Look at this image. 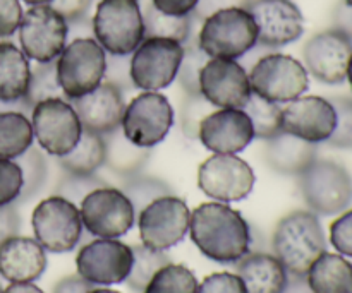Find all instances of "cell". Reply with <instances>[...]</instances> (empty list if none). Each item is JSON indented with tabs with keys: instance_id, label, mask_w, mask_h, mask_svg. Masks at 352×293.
<instances>
[{
	"instance_id": "cell-25",
	"label": "cell",
	"mask_w": 352,
	"mask_h": 293,
	"mask_svg": "<svg viewBox=\"0 0 352 293\" xmlns=\"http://www.w3.org/2000/svg\"><path fill=\"white\" fill-rule=\"evenodd\" d=\"M236 271L246 287V293H284L287 287V270L274 254H246L236 263Z\"/></svg>"
},
{
	"instance_id": "cell-48",
	"label": "cell",
	"mask_w": 352,
	"mask_h": 293,
	"mask_svg": "<svg viewBox=\"0 0 352 293\" xmlns=\"http://www.w3.org/2000/svg\"><path fill=\"white\" fill-rule=\"evenodd\" d=\"M21 230V216L16 204L0 206V246Z\"/></svg>"
},
{
	"instance_id": "cell-49",
	"label": "cell",
	"mask_w": 352,
	"mask_h": 293,
	"mask_svg": "<svg viewBox=\"0 0 352 293\" xmlns=\"http://www.w3.org/2000/svg\"><path fill=\"white\" fill-rule=\"evenodd\" d=\"M160 12L168 16H191L199 0H150Z\"/></svg>"
},
{
	"instance_id": "cell-53",
	"label": "cell",
	"mask_w": 352,
	"mask_h": 293,
	"mask_svg": "<svg viewBox=\"0 0 352 293\" xmlns=\"http://www.w3.org/2000/svg\"><path fill=\"white\" fill-rule=\"evenodd\" d=\"M284 293H313L309 288L306 277H296V274H289L287 287H285Z\"/></svg>"
},
{
	"instance_id": "cell-11",
	"label": "cell",
	"mask_w": 352,
	"mask_h": 293,
	"mask_svg": "<svg viewBox=\"0 0 352 293\" xmlns=\"http://www.w3.org/2000/svg\"><path fill=\"white\" fill-rule=\"evenodd\" d=\"M174 126V108L165 95L143 91L134 96L124 110L120 130L140 148H155L167 137Z\"/></svg>"
},
{
	"instance_id": "cell-12",
	"label": "cell",
	"mask_w": 352,
	"mask_h": 293,
	"mask_svg": "<svg viewBox=\"0 0 352 293\" xmlns=\"http://www.w3.org/2000/svg\"><path fill=\"white\" fill-rule=\"evenodd\" d=\"M191 211L184 199L170 194L155 199L136 216L141 244L155 250H168L189 232Z\"/></svg>"
},
{
	"instance_id": "cell-9",
	"label": "cell",
	"mask_w": 352,
	"mask_h": 293,
	"mask_svg": "<svg viewBox=\"0 0 352 293\" xmlns=\"http://www.w3.org/2000/svg\"><path fill=\"white\" fill-rule=\"evenodd\" d=\"M31 126L38 146L47 154L62 158L79 143L82 126L67 98H50L31 110Z\"/></svg>"
},
{
	"instance_id": "cell-32",
	"label": "cell",
	"mask_w": 352,
	"mask_h": 293,
	"mask_svg": "<svg viewBox=\"0 0 352 293\" xmlns=\"http://www.w3.org/2000/svg\"><path fill=\"white\" fill-rule=\"evenodd\" d=\"M133 254H134L133 268H131L129 277L126 278L124 283H126L127 288L133 290L134 293H143L144 288H146L148 281L153 278V274L157 273L160 268H164L165 264L172 263V261L165 250L150 249V247L143 246V244L134 246Z\"/></svg>"
},
{
	"instance_id": "cell-40",
	"label": "cell",
	"mask_w": 352,
	"mask_h": 293,
	"mask_svg": "<svg viewBox=\"0 0 352 293\" xmlns=\"http://www.w3.org/2000/svg\"><path fill=\"white\" fill-rule=\"evenodd\" d=\"M107 185L105 182L95 175H71L64 174V177L57 182L55 185V196L67 199V201L74 202L76 206L86 198L95 189Z\"/></svg>"
},
{
	"instance_id": "cell-33",
	"label": "cell",
	"mask_w": 352,
	"mask_h": 293,
	"mask_svg": "<svg viewBox=\"0 0 352 293\" xmlns=\"http://www.w3.org/2000/svg\"><path fill=\"white\" fill-rule=\"evenodd\" d=\"M243 110L253 124L254 139L268 141L282 132V108L277 103L251 95Z\"/></svg>"
},
{
	"instance_id": "cell-55",
	"label": "cell",
	"mask_w": 352,
	"mask_h": 293,
	"mask_svg": "<svg viewBox=\"0 0 352 293\" xmlns=\"http://www.w3.org/2000/svg\"><path fill=\"white\" fill-rule=\"evenodd\" d=\"M3 293H45L33 283H10Z\"/></svg>"
},
{
	"instance_id": "cell-5",
	"label": "cell",
	"mask_w": 352,
	"mask_h": 293,
	"mask_svg": "<svg viewBox=\"0 0 352 293\" xmlns=\"http://www.w3.org/2000/svg\"><path fill=\"white\" fill-rule=\"evenodd\" d=\"M91 30L109 55H131L144 40L140 0H100Z\"/></svg>"
},
{
	"instance_id": "cell-43",
	"label": "cell",
	"mask_w": 352,
	"mask_h": 293,
	"mask_svg": "<svg viewBox=\"0 0 352 293\" xmlns=\"http://www.w3.org/2000/svg\"><path fill=\"white\" fill-rule=\"evenodd\" d=\"M330 244L344 257L352 259V209L340 213L330 225Z\"/></svg>"
},
{
	"instance_id": "cell-6",
	"label": "cell",
	"mask_w": 352,
	"mask_h": 293,
	"mask_svg": "<svg viewBox=\"0 0 352 293\" xmlns=\"http://www.w3.org/2000/svg\"><path fill=\"white\" fill-rule=\"evenodd\" d=\"M55 69L62 93L71 102L102 84L107 69V51L95 38H74L57 57Z\"/></svg>"
},
{
	"instance_id": "cell-16",
	"label": "cell",
	"mask_w": 352,
	"mask_h": 293,
	"mask_svg": "<svg viewBox=\"0 0 352 293\" xmlns=\"http://www.w3.org/2000/svg\"><path fill=\"white\" fill-rule=\"evenodd\" d=\"M134 263L133 247L117 239H96L79 249L76 270L93 287H109L126 281Z\"/></svg>"
},
{
	"instance_id": "cell-52",
	"label": "cell",
	"mask_w": 352,
	"mask_h": 293,
	"mask_svg": "<svg viewBox=\"0 0 352 293\" xmlns=\"http://www.w3.org/2000/svg\"><path fill=\"white\" fill-rule=\"evenodd\" d=\"M93 285L88 283L85 278H81L79 274H69V277L62 278L55 283L52 293H88L93 290Z\"/></svg>"
},
{
	"instance_id": "cell-59",
	"label": "cell",
	"mask_w": 352,
	"mask_h": 293,
	"mask_svg": "<svg viewBox=\"0 0 352 293\" xmlns=\"http://www.w3.org/2000/svg\"><path fill=\"white\" fill-rule=\"evenodd\" d=\"M344 2H346L349 7H352V0H344Z\"/></svg>"
},
{
	"instance_id": "cell-45",
	"label": "cell",
	"mask_w": 352,
	"mask_h": 293,
	"mask_svg": "<svg viewBox=\"0 0 352 293\" xmlns=\"http://www.w3.org/2000/svg\"><path fill=\"white\" fill-rule=\"evenodd\" d=\"M196 293H246L243 280L232 273L208 274L201 283H198Z\"/></svg>"
},
{
	"instance_id": "cell-58",
	"label": "cell",
	"mask_w": 352,
	"mask_h": 293,
	"mask_svg": "<svg viewBox=\"0 0 352 293\" xmlns=\"http://www.w3.org/2000/svg\"><path fill=\"white\" fill-rule=\"evenodd\" d=\"M88 293H120V292L110 290V288H93V290H89Z\"/></svg>"
},
{
	"instance_id": "cell-47",
	"label": "cell",
	"mask_w": 352,
	"mask_h": 293,
	"mask_svg": "<svg viewBox=\"0 0 352 293\" xmlns=\"http://www.w3.org/2000/svg\"><path fill=\"white\" fill-rule=\"evenodd\" d=\"M93 0H54L50 3L69 24L85 21L86 14L91 9Z\"/></svg>"
},
{
	"instance_id": "cell-36",
	"label": "cell",
	"mask_w": 352,
	"mask_h": 293,
	"mask_svg": "<svg viewBox=\"0 0 352 293\" xmlns=\"http://www.w3.org/2000/svg\"><path fill=\"white\" fill-rule=\"evenodd\" d=\"M198 280L184 264L168 263L153 274L143 293H196Z\"/></svg>"
},
{
	"instance_id": "cell-51",
	"label": "cell",
	"mask_w": 352,
	"mask_h": 293,
	"mask_svg": "<svg viewBox=\"0 0 352 293\" xmlns=\"http://www.w3.org/2000/svg\"><path fill=\"white\" fill-rule=\"evenodd\" d=\"M332 27L339 30L352 40V7L347 5L344 0L337 2L332 12Z\"/></svg>"
},
{
	"instance_id": "cell-42",
	"label": "cell",
	"mask_w": 352,
	"mask_h": 293,
	"mask_svg": "<svg viewBox=\"0 0 352 293\" xmlns=\"http://www.w3.org/2000/svg\"><path fill=\"white\" fill-rule=\"evenodd\" d=\"M23 191V172L16 160L0 158V206L16 204Z\"/></svg>"
},
{
	"instance_id": "cell-8",
	"label": "cell",
	"mask_w": 352,
	"mask_h": 293,
	"mask_svg": "<svg viewBox=\"0 0 352 293\" xmlns=\"http://www.w3.org/2000/svg\"><path fill=\"white\" fill-rule=\"evenodd\" d=\"M31 226L40 246L54 254L74 250L85 228L78 206L55 194L38 202L31 216Z\"/></svg>"
},
{
	"instance_id": "cell-54",
	"label": "cell",
	"mask_w": 352,
	"mask_h": 293,
	"mask_svg": "<svg viewBox=\"0 0 352 293\" xmlns=\"http://www.w3.org/2000/svg\"><path fill=\"white\" fill-rule=\"evenodd\" d=\"M31 106L26 99H19V102H2L0 99V113L2 112H23L26 115H31Z\"/></svg>"
},
{
	"instance_id": "cell-15",
	"label": "cell",
	"mask_w": 352,
	"mask_h": 293,
	"mask_svg": "<svg viewBox=\"0 0 352 293\" xmlns=\"http://www.w3.org/2000/svg\"><path fill=\"white\" fill-rule=\"evenodd\" d=\"M254 172L237 154H212L198 168V187L219 202H239L254 187Z\"/></svg>"
},
{
	"instance_id": "cell-44",
	"label": "cell",
	"mask_w": 352,
	"mask_h": 293,
	"mask_svg": "<svg viewBox=\"0 0 352 293\" xmlns=\"http://www.w3.org/2000/svg\"><path fill=\"white\" fill-rule=\"evenodd\" d=\"M131 55H107V69L103 81L117 86L122 91L134 88L131 81Z\"/></svg>"
},
{
	"instance_id": "cell-30",
	"label": "cell",
	"mask_w": 352,
	"mask_h": 293,
	"mask_svg": "<svg viewBox=\"0 0 352 293\" xmlns=\"http://www.w3.org/2000/svg\"><path fill=\"white\" fill-rule=\"evenodd\" d=\"M34 143L31 119L23 112L0 113V158L17 160Z\"/></svg>"
},
{
	"instance_id": "cell-4",
	"label": "cell",
	"mask_w": 352,
	"mask_h": 293,
	"mask_svg": "<svg viewBox=\"0 0 352 293\" xmlns=\"http://www.w3.org/2000/svg\"><path fill=\"white\" fill-rule=\"evenodd\" d=\"M299 192L309 211L318 216H333L352 204V175L342 163L316 158L298 175Z\"/></svg>"
},
{
	"instance_id": "cell-19",
	"label": "cell",
	"mask_w": 352,
	"mask_h": 293,
	"mask_svg": "<svg viewBox=\"0 0 352 293\" xmlns=\"http://www.w3.org/2000/svg\"><path fill=\"white\" fill-rule=\"evenodd\" d=\"M244 7L256 23L261 47H287L305 33V17L292 0H248Z\"/></svg>"
},
{
	"instance_id": "cell-34",
	"label": "cell",
	"mask_w": 352,
	"mask_h": 293,
	"mask_svg": "<svg viewBox=\"0 0 352 293\" xmlns=\"http://www.w3.org/2000/svg\"><path fill=\"white\" fill-rule=\"evenodd\" d=\"M122 185H120V191L127 196V199L133 204L134 211L138 213L143 208H146L150 202H153L155 199L164 198V196L174 194L170 185L167 184L162 178L155 177V175H144L141 174L133 175V177L122 178Z\"/></svg>"
},
{
	"instance_id": "cell-22",
	"label": "cell",
	"mask_w": 352,
	"mask_h": 293,
	"mask_svg": "<svg viewBox=\"0 0 352 293\" xmlns=\"http://www.w3.org/2000/svg\"><path fill=\"white\" fill-rule=\"evenodd\" d=\"M71 103L78 113L82 130L107 136L120 129L126 102H124V91L117 86L103 81L91 93L71 99Z\"/></svg>"
},
{
	"instance_id": "cell-29",
	"label": "cell",
	"mask_w": 352,
	"mask_h": 293,
	"mask_svg": "<svg viewBox=\"0 0 352 293\" xmlns=\"http://www.w3.org/2000/svg\"><path fill=\"white\" fill-rule=\"evenodd\" d=\"M57 160L64 174L95 175L100 168L105 167V137L82 130L74 150Z\"/></svg>"
},
{
	"instance_id": "cell-1",
	"label": "cell",
	"mask_w": 352,
	"mask_h": 293,
	"mask_svg": "<svg viewBox=\"0 0 352 293\" xmlns=\"http://www.w3.org/2000/svg\"><path fill=\"white\" fill-rule=\"evenodd\" d=\"M189 237L206 259L236 264L251 253V228L237 209L226 202H203L191 211Z\"/></svg>"
},
{
	"instance_id": "cell-13",
	"label": "cell",
	"mask_w": 352,
	"mask_h": 293,
	"mask_svg": "<svg viewBox=\"0 0 352 293\" xmlns=\"http://www.w3.org/2000/svg\"><path fill=\"white\" fill-rule=\"evenodd\" d=\"M82 226L98 239H119L136 223V211L120 189L103 187L89 192L79 202Z\"/></svg>"
},
{
	"instance_id": "cell-14",
	"label": "cell",
	"mask_w": 352,
	"mask_h": 293,
	"mask_svg": "<svg viewBox=\"0 0 352 293\" xmlns=\"http://www.w3.org/2000/svg\"><path fill=\"white\" fill-rule=\"evenodd\" d=\"M21 50L36 64L57 60L67 45L69 23L52 5H33L19 24Z\"/></svg>"
},
{
	"instance_id": "cell-7",
	"label": "cell",
	"mask_w": 352,
	"mask_h": 293,
	"mask_svg": "<svg viewBox=\"0 0 352 293\" xmlns=\"http://www.w3.org/2000/svg\"><path fill=\"white\" fill-rule=\"evenodd\" d=\"M250 75L253 95L272 103H291L309 88V74L302 62L285 54H267L254 62Z\"/></svg>"
},
{
	"instance_id": "cell-28",
	"label": "cell",
	"mask_w": 352,
	"mask_h": 293,
	"mask_svg": "<svg viewBox=\"0 0 352 293\" xmlns=\"http://www.w3.org/2000/svg\"><path fill=\"white\" fill-rule=\"evenodd\" d=\"M105 137V165L120 178L141 174L151 158V150L131 143L122 130L117 129Z\"/></svg>"
},
{
	"instance_id": "cell-38",
	"label": "cell",
	"mask_w": 352,
	"mask_h": 293,
	"mask_svg": "<svg viewBox=\"0 0 352 293\" xmlns=\"http://www.w3.org/2000/svg\"><path fill=\"white\" fill-rule=\"evenodd\" d=\"M50 98H65L62 93L60 84L57 79V69H55V62H48V64H36L31 67V78L30 86H28L26 102L33 108L36 103L45 102Z\"/></svg>"
},
{
	"instance_id": "cell-24",
	"label": "cell",
	"mask_w": 352,
	"mask_h": 293,
	"mask_svg": "<svg viewBox=\"0 0 352 293\" xmlns=\"http://www.w3.org/2000/svg\"><path fill=\"white\" fill-rule=\"evenodd\" d=\"M263 158L275 174L298 177L318 158V148L308 141L280 132L265 141Z\"/></svg>"
},
{
	"instance_id": "cell-31",
	"label": "cell",
	"mask_w": 352,
	"mask_h": 293,
	"mask_svg": "<svg viewBox=\"0 0 352 293\" xmlns=\"http://www.w3.org/2000/svg\"><path fill=\"white\" fill-rule=\"evenodd\" d=\"M144 23V38H168L179 43H186L192 34L195 17L191 16H168L160 12L151 2L141 9Z\"/></svg>"
},
{
	"instance_id": "cell-35",
	"label": "cell",
	"mask_w": 352,
	"mask_h": 293,
	"mask_svg": "<svg viewBox=\"0 0 352 293\" xmlns=\"http://www.w3.org/2000/svg\"><path fill=\"white\" fill-rule=\"evenodd\" d=\"M16 161L23 172V191L16 201V204H21V202L33 199L43 189L48 177V165L43 150L36 146H31Z\"/></svg>"
},
{
	"instance_id": "cell-50",
	"label": "cell",
	"mask_w": 352,
	"mask_h": 293,
	"mask_svg": "<svg viewBox=\"0 0 352 293\" xmlns=\"http://www.w3.org/2000/svg\"><path fill=\"white\" fill-rule=\"evenodd\" d=\"M246 2L248 0H199L195 12H192V17L203 21L217 10L227 9V7H244Z\"/></svg>"
},
{
	"instance_id": "cell-17",
	"label": "cell",
	"mask_w": 352,
	"mask_h": 293,
	"mask_svg": "<svg viewBox=\"0 0 352 293\" xmlns=\"http://www.w3.org/2000/svg\"><path fill=\"white\" fill-rule=\"evenodd\" d=\"M199 93L213 108H244L253 91L244 65L232 58H208L199 74Z\"/></svg>"
},
{
	"instance_id": "cell-27",
	"label": "cell",
	"mask_w": 352,
	"mask_h": 293,
	"mask_svg": "<svg viewBox=\"0 0 352 293\" xmlns=\"http://www.w3.org/2000/svg\"><path fill=\"white\" fill-rule=\"evenodd\" d=\"M305 277L313 293H352V263L340 254L323 253Z\"/></svg>"
},
{
	"instance_id": "cell-18",
	"label": "cell",
	"mask_w": 352,
	"mask_h": 293,
	"mask_svg": "<svg viewBox=\"0 0 352 293\" xmlns=\"http://www.w3.org/2000/svg\"><path fill=\"white\" fill-rule=\"evenodd\" d=\"M352 57V40L336 27L313 34L302 47V60L309 75L329 86L342 84Z\"/></svg>"
},
{
	"instance_id": "cell-3",
	"label": "cell",
	"mask_w": 352,
	"mask_h": 293,
	"mask_svg": "<svg viewBox=\"0 0 352 293\" xmlns=\"http://www.w3.org/2000/svg\"><path fill=\"white\" fill-rule=\"evenodd\" d=\"M196 40L208 58L237 60L258 45V27L246 7H227L203 19Z\"/></svg>"
},
{
	"instance_id": "cell-10",
	"label": "cell",
	"mask_w": 352,
	"mask_h": 293,
	"mask_svg": "<svg viewBox=\"0 0 352 293\" xmlns=\"http://www.w3.org/2000/svg\"><path fill=\"white\" fill-rule=\"evenodd\" d=\"M184 47L168 38H144L131 54V81L141 91H160L177 78Z\"/></svg>"
},
{
	"instance_id": "cell-20",
	"label": "cell",
	"mask_w": 352,
	"mask_h": 293,
	"mask_svg": "<svg viewBox=\"0 0 352 293\" xmlns=\"http://www.w3.org/2000/svg\"><path fill=\"white\" fill-rule=\"evenodd\" d=\"M336 126V108L323 96H299L282 108V132L311 144L327 143Z\"/></svg>"
},
{
	"instance_id": "cell-57",
	"label": "cell",
	"mask_w": 352,
	"mask_h": 293,
	"mask_svg": "<svg viewBox=\"0 0 352 293\" xmlns=\"http://www.w3.org/2000/svg\"><path fill=\"white\" fill-rule=\"evenodd\" d=\"M346 81H349V86H351V91H352V57L349 60V65H347V79Z\"/></svg>"
},
{
	"instance_id": "cell-39",
	"label": "cell",
	"mask_w": 352,
	"mask_h": 293,
	"mask_svg": "<svg viewBox=\"0 0 352 293\" xmlns=\"http://www.w3.org/2000/svg\"><path fill=\"white\" fill-rule=\"evenodd\" d=\"M330 102L337 112V126L327 143L336 150L352 151V96H336Z\"/></svg>"
},
{
	"instance_id": "cell-56",
	"label": "cell",
	"mask_w": 352,
	"mask_h": 293,
	"mask_svg": "<svg viewBox=\"0 0 352 293\" xmlns=\"http://www.w3.org/2000/svg\"><path fill=\"white\" fill-rule=\"evenodd\" d=\"M23 2L28 3L30 7H33V5H50L54 0H23Z\"/></svg>"
},
{
	"instance_id": "cell-2",
	"label": "cell",
	"mask_w": 352,
	"mask_h": 293,
	"mask_svg": "<svg viewBox=\"0 0 352 293\" xmlns=\"http://www.w3.org/2000/svg\"><path fill=\"white\" fill-rule=\"evenodd\" d=\"M272 250L289 274L305 277L311 264L327 253V237L318 215L296 209L278 220L272 235Z\"/></svg>"
},
{
	"instance_id": "cell-60",
	"label": "cell",
	"mask_w": 352,
	"mask_h": 293,
	"mask_svg": "<svg viewBox=\"0 0 352 293\" xmlns=\"http://www.w3.org/2000/svg\"><path fill=\"white\" fill-rule=\"evenodd\" d=\"M0 293H3V288H2V285H0Z\"/></svg>"
},
{
	"instance_id": "cell-26",
	"label": "cell",
	"mask_w": 352,
	"mask_h": 293,
	"mask_svg": "<svg viewBox=\"0 0 352 293\" xmlns=\"http://www.w3.org/2000/svg\"><path fill=\"white\" fill-rule=\"evenodd\" d=\"M31 78L30 58L12 41H0V99L19 102L26 98Z\"/></svg>"
},
{
	"instance_id": "cell-23",
	"label": "cell",
	"mask_w": 352,
	"mask_h": 293,
	"mask_svg": "<svg viewBox=\"0 0 352 293\" xmlns=\"http://www.w3.org/2000/svg\"><path fill=\"white\" fill-rule=\"evenodd\" d=\"M47 270V250L36 239L10 237L0 246V277L9 283H33Z\"/></svg>"
},
{
	"instance_id": "cell-41",
	"label": "cell",
	"mask_w": 352,
	"mask_h": 293,
	"mask_svg": "<svg viewBox=\"0 0 352 293\" xmlns=\"http://www.w3.org/2000/svg\"><path fill=\"white\" fill-rule=\"evenodd\" d=\"M213 112V106L201 95H186L181 106V130L188 139H198L199 126L208 113Z\"/></svg>"
},
{
	"instance_id": "cell-21",
	"label": "cell",
	"mask_w": 352,
	"mask_h": 293,
	"mask_svg": "<svg viewBox=\"0 0 352 293\" xmlns=\"http://www.w3.org/2000/svg\"><path fill=\"white\" fill-rule=\"evenodd\" d=\"M198 141L213 154H237L254 141L253 124L243 108H217L203 119Z\"/></svg>"
},
{
	"instance_id": "cell-37",
	"label": "cell",
	"mask_w": 352,
	"mask_h": 293,
	"mask_svg": "<svg viewBox=\"0 0 352 293\" xmlns=\"http://www.w3.org/2000/svg\"><path fill=\"white\" fill-rule=\"evenodd\" d=\"M182 47H184V54H182V60L175 79H177L179 86H181L186 95L198 96L201 95L199 93V74H201V69L208 60V57L199 48L198 40L192 34L188 38L186 43H182Z\"/></svg>"
},
{
	"instance_id": "cell-46",
	"label": "cell",
	"mask_w": 352,
	"mask_h": 293,
	"mask_svg": "<svg viewBox=\"0 0 352 293\" xmlns=\"http://www.w3.org/2000/svg\"><path fill=\"white\" fill-rule=\"evenodd\" d=\"M23 14L19 0H0V38H10L19 30Z\"/></svg>"
}]
</instances>
